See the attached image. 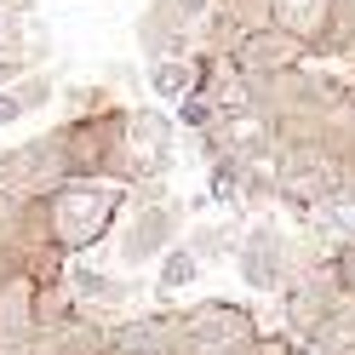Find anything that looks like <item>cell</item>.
<instances>
[{
  "mask_svg": "<svg viewBox=\"0 0 355 355\" xmlns=\"http://www.w3.org/2000/svg\"><path fill=\"white\" fill-rule=\"evenodd\" d=\"M126 207H132V184H115V178H80V184L46 189L40 195V212H46V252L75 263L80 252L103 247V241L121 230Z\"/></svg>",
  "mask_w": 355,
  "mask_h": 355,
  "instance_id": "cell-1",
  "label": "cell"
},
{
  "mask_svg": "<svg viewBox=\"0 0 355 355\" xmlns=\"http://www.w3.org/2000/svg\"><path fill=\"white\" fill-rule=\"evenodd\" d=\"M121 132H126V109H92V115H69L63 126H52L58 138V161H63V184H80V178H126V155H121Z\"/></svg>",
  "mask_w": 355,
  "mask_h": 355,
  "instance_id": "cell-2",
  "label": "cell"
},
{
  "mask_svg": "<svg viewBox=\"0 0 355 355\" xmlns=\"http://www.w3.org/2000/svg\"><path fill=\"white\" fill-rule=\"evenodd\" d=\"M258 338V315L235 298H207L178 309V332H172V355H224L235 344Z\"/></svg>",
  "mask_w": 355,
  "mask_h": 355,
  "instance_id": "cell-3",
  "label": "cell"
},
{
  "mask_svg": "<svg viewBox=\"0 0 355 355\" xmlns=\"http://www.w3.org/2000/svg\"><path fill=\"white\" fill-rule=\"evenodd\" d=\"M121 155H126V178L132 189L144 184H161V178L172 172V155H178V126L172 115H161V109H126V132H121Z\"/></svg>",
  "mask_w": 355,
  "mask_h": 355,
  "instance_id": "cell-4",
  "label": "cell"
},
{
  "mask_svg": "<svg viewBox=\"0 0 355 355\" xmlns=\"http://www.w3.org/2000/svg\"><path fill=\"white\" fill-rule=\"evenodd\" d=\"M178 201H161V195H149L138 201L126 218H121V241H115V258L121 270H144V263H161L166 247H178Z\"/></svg>",
  "mask_w": 355,
  "mask_h": 355,
  "instance_id": "cell-5",
  "label": "cell"
},
{
  "mask_svg": "<svg viewBox=\"0 0 355 355\" xmlns=\"http://www.w3.org/2000/svg\"><path fill=\"white\" fill-rule=\"evenodd\" d=\"M24 355H109V321L98 315H80V309L69 298H52L46 309H40V327Z\"/></svg>",
  "mask_w": 355,
  "mask_h": 355,
  "instance_id": "cell-6",
  "label": "cell"
},
{
  "mask_svg": "<svg viewBox=\"0 0 355 355\" xmlns=\"http://www.w3.org/2000/svg\"><path fill=\"white\" fill-rule=\"evenodd\" d=\"M235 270L247 281V293L258 298H281V286L293 281V247H286V235L275 224H252L247 235L235 241Z\"/></svg>",
  "mask_w": 355,
  "mask_h": 355,
  "instance_id": "cell-7",
  "label": "cell"
},
{
  "mask_svg": "<svg viewBox=\"0 0 355 355\" xmlns=\"http://www.w3.org/2000/svg\"><path fill=\"white\" fill-rule=\"evenodd\" d=\"M338 304H344V298L332 293L327 270H321V263H304V270H293V281L281 286V321H286L281 332H286L293 344H309Z\"/></svg>",
  "mask_w": 355,
  "mask_h": 355,
  "instance_id": "cell-8",
  "label": "cell"
},
{
  "mask_svg": "<svg viewBox=\"0 0 355 355\" xmlns=\"http://www.w3.org/2000/svg\"><path fill=\"white\" fill-rule=\"evenodd\" d=\"M338 6L344 0H263V29H275L304 58H315L327 29H332V17H338Z\"/></svg>",
  "mask_w": 355,
  "mask_h": 355,
  "instance_id": "cell-9",
  "label": "cell"
},
{
  "mask_svg": "<svg viewBox=\"0 0 355 355\" xmlns=\"http://www.w3.org/2000/svg\"><path fill=\"white\" fill-rule=\"evenodd\" d=\"M63 184V161H58V138L40 132V138L17 144L0 155V189H17V195H46Z\"/></svg>",
  "mask_w": 355,
  "mask_h": 355,
  "instance_id": "cell-10",
  "label": "cell"
},
{
  "mask_svg": "<svg viewBox=\"0 0 355 355\" xmlns=\"http://www.w3.org/2000/svg\"><path fill=\"white\" fill-rule=\"evenodd\" d=\"M201 24H189L178 6H166V0H149L144 17H138V46L149 63H161V58H189V40Z\"/></svg>",
  "mask_w": 355,
  "mask_h": 355,
  "instance_id": "cell-11",
  "label": "cell"
},
{
  "mask_svg": "<svg viewBox=\"0 0 355 355\" xmlns=\"http://www.w3.org/2000/svg\"><path fill=\"white\" fill-rule=\"evenodd\" d=\"M63 293L80 315H98V309H115V304H132V281L126 275H109V270H92V263H69L63 275Z\"/></svg>",
  "mask_w": 355,
  "mask_h": 355,
  "instance_id": "cell-12",
  "label": "cell"
},
{
  "mask_svg": "<svg viewBox=\"0 0 355 355\" xmlns=\"http://www.w3.org/2000/svg\"><path fill=\"white\" fill-rule=\"evenodd\" d=\"M304 218H309L315 230H327L332 241H338V247H344V241H355V178L332 184V189H327V195H321V201L309 207Z\"/></svg>",
  "mask_w": 355,
  "mask_h": 355,
  "instance_id": "cell-13",
  "label": "cell"
},
{
  "mask_svg": "<svg viewBox=\"0 0 355 355\" xmlns=\"http://www.w3.org/2000/svg\"><path fill=\"white\" fill-rule=\"evenodd\" d=\"M195 86H201V58H161V63H149V92L155 98H166V103H178V98H189Z\"/></svg>",
  "mask_w": 355,
  "mask_h": 355,
  "instance_id": "cell-14",
  "label": "cell"
},
{
  "mask_svg": "<svg viewBox=\"0 0 355 355\" xmlns=\"http://www.w3.org/2000/svg\"><path fill=\"white\" fill-rule=\"evenodd\" d=\"M195 275H201V258H195L184 241H178V247H166L161 252V263H155V298H178L184 293V286H195Z\"/></svg>",
  "mask_w": 355,
  "mask_h": 355,
  "instance_id": "cell-15",
  "label": "cell"
},
{
  "mask_svg": "<svg viewBox=\"0 0 355 355\" xmlns=\"http://www.w3.org/2000/svg\"><path fill=\"white\" fill-rule=\"evenodd\" d=\"M309 355H355V304H338L332 315L321 321V332L304 344Z\"/></svg>",
  "mask_w": 355,
  "mask_h": 355,
  "instance_id": "cell-16",
  "label": "cell"
},
{
  "mask_svg": "<svg viewBox=\"0 0 355 355\" xmlns=\"http://www.w3.org/2000/svg\"><path fill=\"white\" fill-rule=\"evenodd\" d=\"M207 201H218V207L235 218L241 201H247V166H235V161H207Z\"/></svg>",
  "mask_w": 355,
  "mask_h": 355,
  "instance_id": "cell-17",
  "label": "cell"
},
{
  "mask_svg": "<svg viewBox=\"0 0 355 355\" xmlns=\"http://www.w3.org/2000/svg\"><path fill=\"white\" fill-rule=\"evenodd\" d=\"M321 270H327V281H332V293H338L344 304H355V241H344V247H332Z\"/></svg>",
  "mask_w": 355,
  "mask_h": 355,
  "instance_id": "cell-18",
  "label": "cell"
},
{
  "mask_svg": "<svg viewBox=\"0 0 355 355\" xmlns=\"http://www.w3.org/2000/svg\"><path fill=\"white\" fill-rule=\"evenodd\" d=\"M184 247L195 252V258H218V252H235V218H230V224H212V230H189L184 235Z\"/></svg>",
  "mask_w": 355,
  "mask_h": 355,
  "instance_id": "cell-19",
  "label": "cell"
},
{
  "mask_svg": "<svg viewBox=\"0 0 355 355\" xmlns=\"http://www.w3.org/2000/svg\"><path fill=\"white\" fill-rule=\"evenodd\" d=\"M178 132H189V138H207L212 132V103L207 92H189V98H178V115H172Z\"/></svg>",
  "mask_w": 355,
  "mask_h": 355,
  "instance_id": "cell-20",
  "label": "cell"
},
{
  "mask_svg": "<svg viewBox=\"0 0 355 355\" xmlns=\"http://www.w3.org/2000/svg\"><path fill=\"white\" fill-rule=\"evenodd\" d=\"M12 92H17V103H24V115H35V109H46V103H52V92H58V75L35 69V75H24V80H17Z\"/></svg>",
  "mask_w": 355,
  "mask_h": 355,
  "instance_id": "cell-21",
  "label": "cell"
},
{
  "mask_svg": "<svg viewBox=\"0 0 355 355\" xmlns=\"http://www.w3.org/2000/svg\"><path fill=\"white\" fill-rule=\"evenodd\" d=\"M12 121H24V103H17L12 86H0V126H12Z\"/></svg>",
  "mask_w": 355,
  "mask_h": 355,
  "instance_id": "cell-22",
  "label": "cell"
},
{
  "mask_svg": "<svg viewBox=\"0 0 355 355\" xmlns=\"http://www.w3.org/2000/svg\"><path fill=\"white\" fill-rule=\"evenodd\" d=\"M166 6H178V12L189 17V24H201V17H207V12L218 6V0H166Z\"/></svg>",
  "mask_w": 355,
  "mask_h": 355,
  "instance_id": "cell-23",
  "label": "cell"
},
{
  "mask_svg": "<svg viewBox=\"0 0 355 355\" xmlns=\"http://www.w3.org/2000/svg\"><path fill=\"white\" fill-rule=\"evenodd\" d=\"M0 355H12V349H0Z\"/></svg>",
  "mask_w": 355,
  "mask_h": 355,
  "instance_id": "cell-24",
  "label": "cell"
}]
</instances>
